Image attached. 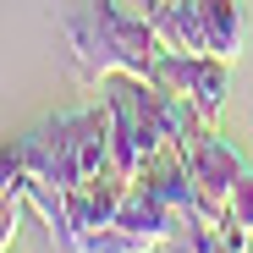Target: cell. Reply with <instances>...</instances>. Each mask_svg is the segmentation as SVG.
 Listing matches in <instances>:
<instances>
[{
  "mask_svg": "<svg viewBox=\"0 0 253 253\" xmlns=\"http://www.w3.org/2000/svg\"><path fill=\"white\" fill-rule=\"evenodd\" d=\"M0 253H6V248H0Z\"/></svg>",
  "mask_w": 253,
  "mask_h": 253,
  "instance_id": "cell-11",
  "label": "cell"
},
{
  "mask_svg": "<svg viewBox=\"0 0 253 253\" xmlns=\"http://www.w3.org/2000/svg\"><path fill=\"white\" fill-rule=\"evenodd\" d=\"M55 253H160L154 237H132L121 226H94V231H77V226H50Z\"/></svg>",
  "mask_w": 253,
  "mask_h": 253,
  "instance_id": "cell-6",
  "label": "cell"
},
{
  "mask_svg": "<svg viewBox=\"0 0 253 253\" xmlns=\"http://www.w3.org/2000/svg\"><path fill=\"white\" fill-rule=\"evenodd\" d=\"M149 22H154V33H160L165 50H176V55H209V28H204L198 0H149Z\"/></svg>",
  "mask_w": 253,
  "mask_h": 253,
  "instance_id": "cell-5",
  "label": "cell"
},
{
  "mask_svg": "<svg viewBox=\"0 0 253 253\" xmlns=\"http://www.w3.org/2000/svg\"><path fill=\"white\" fill-rule=\"evenodd\" d=\"M149 83H160V88H171V94H187V99L198 105V116L215 126L220 110H226V94H231V61H220V55H176V50H160Z\"/></svg>",
  "mask_w": 253,
  "mask_h": 253,
  "instance_id": "cell-3",
  "label": "cell"
},
{
  "mask_svg": "<svg viewBox=\"0 0 253 253\" xmlns=\"http://www.w3.org/2000/svg\"><path fill=\"white\" fill-rule=\"evenodd\" d=\"M22 209H28V198H6V193H0V248H11V242H17Z\"/></svg>",
  "mask_w": 253,
  "mask_h": 253,
  "instance_id": "cell-10",
  "label": "cell"
},
{
  "mask_svg": "<svg viewBox=\"0 0 253 253\" xmlns=\"http://www.w3.org/2000/svg\"><path fill=\"white\" fill-rule=\"evenodd\" d=\"M66 39H72V66H77V83H105L110 72H126V77H154V61H160V33L149 22V0L126 6V0H88L72 22H66Z\"/></svg>",
  "mask_w": 253,
  "mask_h": 253,
  "instance_id": "cell-1",
  "label": "cell"
},
{
  "mask_svg": "<svg viewBox=\"0 0 253 253\" xmlns=\"http://www.w3.org/2000/svg\"><path fill=\"white\" fill-rule=\"evenodd\" d=\"M198 11H204V28H209V55H220V61L237 66L242 39H248V11H242V0H198Z\"/></svg>",
  "mask_w": 253,
  "mask_h": 253,
  "instance_id": "cell-7",
  "label": "cell"
},
{
  "mask_svg": "<svg viewBox=\"0 0 253 253\" xmlns=\"http://www.w3.org/2000/svg\"><path fill=\"white\" fill-rule=\"evenodd\" d=\"M99 94H105V110H110V171L138 182L143 165L171 149L165 132H160V116H154V88L143 77L110 72L99 83Z\"/></svg>",
  "mask_w": 253,
  "mask_h": 253,
  "instance_id": "cell-2",
  "label": "cell"
},
{
  "mask_svg": "<svg viewBox=\"0 0 253 253\" xmlns=\"http://www.w3.org/2000/svg\"><path fill=\"white\" fill-rule=\"evenodd\" d=\"M0 193H6V198H28V160H22V143L17 138L0 143Z\"/></svg>",
  "mask_w": 253,
  "mask_h": 253,
  "instance_id": "cell-9",
  "label": "cell"
},
{
  "mask_svg": "<svg viewBox=\"0 0 253 253\" xmlns=\"http://www.w3.org/2000/svg\"><path fill=\"white\" fill-rule=\"evenodd\" d=\"M248 171V154L231 143V138H220V132H209L193 154H187V176H193V193H198V209L204 215H226V198H231V187H237V176Z\"/></svg>",
  "mask_w": 253,
  "mask_h": 253,
  "instance_id": "cell-4",
  "label": "cell"
},
{
  "mask_svg": "<svg viewBox=\"0 0 253 253\" xmlns=\"http://www.w3.org/2000/svg\"><path fill=\"white\" fill-rule=\"evenodd\" d=\"M220 237H226V253H248V242H253V165L237 176V187H231V198H226Z\"/></svg>",
  "mask_w": 253,
  "mask_h": 253,
  "instance_id": "cell-8",
  "label": "cell"
}]
</instances>
